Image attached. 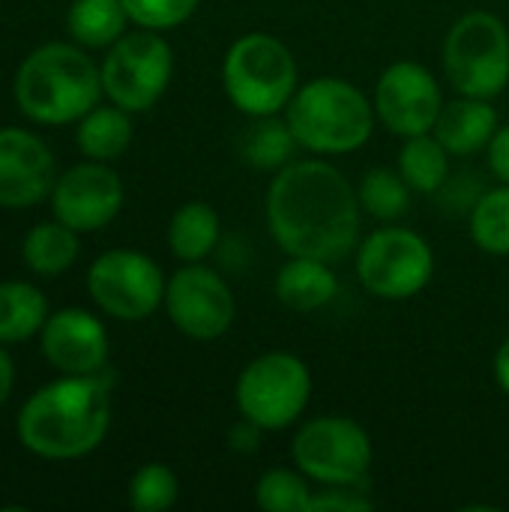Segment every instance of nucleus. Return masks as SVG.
Returning a JSON list of instances; mask_svg holds the SVG:
<instances>
[{
  "label": "nucleus",
  "mask_w": 509,
  "mask_h": 512,
  "mask_svg": "<svg viewBox=\"0 0 509 512\" xmlns=\"http://www.w3.org/2000/svg\"><path fill=\"white\" fill-rule=\"evenodd\" d=\"M267 225L285 255L342 261L360 246V198L330 162L300 159L276 171L267 189Z\"/></svg>",
  "instance_id": "nucleus-1"
},
{
  "label": "nucleus",
  "mask_w": 509,
  "mask_h": 512,
  "mask_svg": "<svg viewBox=\"0 0 509 512\" xmlns=\"http://www.w3.org/2000/svg\"><path fill=\"white\" fill-rule=\"evenodd\" d=\"M111 429V384L99 375H60L24 399L15 435L45 462H75L102 447Z\"/></svg>",
  "instance_id": "nucleus-2"
},
{
  "label": "nucleus",
  "mask_w": 509,
  "mask_h": 512,
  "mask_svg": "<svg viewBox=\"0 0 509 512\" xmlns=\"http://www.w3.org/2000/svg\"><path fill=\"white\" fill-rule=\"evenodd\" d=\"M12 96L18 111L36 126L78 123L105 96L102 72L78 42H45L18 63Z\"/></svg>",
  "instance_id": "nucleus-3"
},
{
  "label": "nucleus",
  "mask_w": 509,
  "mask_h": 512,
  "mask_svg": "<svg viewBox=\"0 0 509 512\" xmlns=\"http://www.w3.org/2000/svg\"><path fill=\"white\" fill-rule=\"evenodd\" d=\"M297 144L309 153H354L375 132V102L348 78L321 75L297 87L285 108Z\"/></svg>",
  "instance_id": "nucleus-4"
},
{
  "label": "nucleus",
  "mask_w": 509,
  "mask_h": 512,
  "mask_svg": "<svg viewBox=\"0 0 509 512\" xmlns=\"http://www.w3.org/2000/svg\"><path fill=\"white\" fill-rule=\"evenodd\" d=\"M222 87L231 105L246 117L282 114L300 87L291 48L270 33H246L225 51Z\"/></svg>",
  "instance_id": "nucleus-5"
},
{
  "label": "nucleus",
  "mask_w": 509,
  "mask_h": 512,
  "mask_svg": "<svg viewBox=\"0 0 509 512\" xmlns=\"http://www.w3.org/2000/svg\"><path fill=\"white\" fill-rule=\"evenodd\" d=\"M444 72L456 93L495 99L509 84V30L486 12H465L444 39Z\"/></svg>",
  "instance_id": "nucleus-6"
},
{
  "label": "nucleus",
  "mask_w": 509,
  "mask_h": 512,
  "mask_svg": "<svg viewBox=\"0 0 509 512\" xmlns=\"http://www.w3.org/2000/svg\"><path fill=\"white\" fill-rule=\"evenodd\" d=\"M102 93L129 114L150 111L168 90L174 75V48L159 30H126L99 63Z\"/></svg>",
  "instance_id": "nucleus-7"
},
{
  "label": "nucleus",
  "mask_w": 509,
  "mask_h": 512,
  "mask_svg": "<svg viewBox=\"0 0 509 512\" xmlns=\"http://www.w3.org/2000/svg\"><path fill=\"white\" fill-rule=\"evenodd\" d=\"M312 399L309 366L288 351H267L255 357L237 378L234 402L240 417L252 420L264 432H282L294 426Z\"/></svg>",
  "instance_id": "nucleus-8"
},
{
  "label": "nucleus",
  "mask_w": 509,
  "mask_h": 512,
  "mask_svg": "<svg viewBox=\"0 0 509 512\" xmlns=\"http://www.w3.org/2000/svg\"><path fill=\"white\" fill-rule=\"evenodd\" d=\"M291 459L318 486L369 483L372 438L357 420L324 414L297 429Z\"/></svg>",
  "instance_id": "nucleus-9"
},
{
  "label": "nucleus",
  "mask_w": 509,
  "mask_h": 512,
  "mask_svg": "<svg viewBox=\"0 0 509 512\" xmlns=\"http://www.w3.org/2000/svg\"><path fill=\"white\" fill-rule=\"evenodd\" d=\"M435 276L432 246L411 228L384 225L357 246V279L381 300H411Z\"/></svg>",
  "instance_id": "nucleus-10"
},
{
  "label": "nucleus",
  "mask_w": 509,
  "mask_h": 512,
  "mask_svg": "<svg viewBox=\"0 0 509 512\" xmlns=\"http://www.w3.org/2000/svg\"><path fill=\"white\" fill-rule=\"evenodd\" d=\"M87 297L114 321H144L165 303L162 267L138 249H108L87 270Z\"/></svg>",
  "instance_id": "nucleus-11"
},
{
  "label": "nucleus",
  "mask_w": 509,
  "mask_h": 512,
  "mask_svg": "<svg viewBox=\"0 0 509 512\" xmlns=\"http://www.w3.org/2000/svg\"><path fill=\"white\" fill-rule=\"evenodd\" d=\"M168 321L195 342H213L225 336L237 315V300L225 276L201 261L183 264L165 285Z\"/></svg>",
  "instance_id": "nucleus-12"
},
{
  "label": "nucleus",
  "mask_w": 509,
  "mask_h": 512,
  "mask_svg": "<svg viewBox=\"0 0 509 512\" xmlns=\"http://www.w3.org/2000/svg\"><path fill=\"white\" fill-rule=\"evenodd\" d=\"M123 198L126 189L111 162L84 159L57 174L48 204L54 219H60L78 234H93L120 216Z\"/></svg>",
  "instance_id": "nucleus-13"
},
{
  "label": "nucleus",
  "mask_w": 509,
  "mask_h": 512,
  "mask_svg": "<svg viewBox=\"0 0 509 512\" xmlns=\"http://www.w3.org/2000/svg\"><path fill=\"white\" fill-rule=\"evenodd\" d=\"M375 114L399 138L423 135L435 129L444 108L441 84L417 60L390 63L375 84Z\"/></svg>",
  "instance_id": "nucleus-14"
},
{
  "label": "nucleus",
  "mask_w": 509,
  "mask_h": 512,
  "mask_svg": "<svg viewBox=\"0 0 509 512\" xmlns=\"http://www.w3.org/2000/svg\"><path fill=\"white\" fill-rule=\"evenodd\" d=\"M39 351L57 375H99L108 369L111 339L99 315L66 306L48 315L39 333Z\"/></svg>",
  "instance_id": "nucleus-15"
},
{
  "label": "nucleus",
  "mask_w": 509,
  "mask_h": 512,
  "mask_svg": "<svg viewBox=\"0 0 509 512\" xmlns=\"http://www.w3.org/2000/svg\"><path fill=\"white\" fill-rule=\"evenodd\" d=\"M54 180L51 147L30 129L0 126V210H30L48 201Z\"/></svg>",
  "instance_id": "nucleus-16"
},
{
  "label": "nucleus",
  "mask_w": 509,
  "mask_h": 512,
  "mask_svg": "<svg viewBox=\"0 0 509 512\" xmlns=\"http://www.w3.org/2000/svg\"><path fill=\"white\" fill-rule=\"evenodd\" d=\"M498 126V111L489 105V99L459 93L453 102H444L432 132L450 150V156H474L489 147Z\"/></svg>",
  "instance_id": "nucleus-17"
},
{
  "label": "nucleus",
  "mask_w": 509,
  "mask_h": 512,
  "mask_svg": "<svg viewBox=\"0 0 509 512\" xmlns=\"http://www.w3.org/2000/svg\"><path fill=\"white\" fill-rule=\"evenodd\" d=\"M276 297L291 312H315L333 303L339 294V276L330 261L288 255V261L276 273Z\"/></svg>",
  "instance_id": "nucleus-18"
},
{
  "label": "nucleus",
  "mask_w": 509,
  "mask_h": 512,
  "mask_svg": "<svg viewBox=\"0 0 509 512\" xmlns=\"http://www.w3.org/2000/svg\"><path fill=\"white\" fill-rule=\"evenodd\" d=\"M81 234L63 225L60 219H45L36 222L24 237H21V261L30 273L42 279H54L66 273L81 252Z\"/></svg>",
  "instance_id": "nucleus-19"
},
{
  "label": "nucleus",
  "mask_w": 509,
  "mask_h": 512,
  "mask_svg": "<svg viewBox=\"0 0 509 512\" xmlns=\"http://www.w3.org/2000/svg\"><path fill=\"white\" fill-rule=\"evenodd\" d=\"M132 135H135L132 114L123 111L114 102L96 105L93 111H87L75 123V144H78L81 156L93 159V162H114V159H120L129 150Z\"/></svg>",
  "instance_id": "nucleus-20"
},
{
  "label": "nucleus",
  "mask_w": 509,
  "mask_h": 512,
  "mask_svg": "<svg viewBox=\"0 0 509 512\" xmlns=\"http://www.w3.org/2000/svg\"><path fill=\"white\" fill-rule=\"evenodd\" d=\"M51 309L39 285L24 279L0 282V345H21L42 333Z\"/></svg>",
  "instance_id": "nucleus-21"
},
{
  "label": "nucleus",
  "mask_w": 509,
  "mask_h": 512,
  "mask_svg": "<svg viewBox=\"0 0 509 512\" xmlns=\"http://www.w3.org/2000/svg\"><path fill=\"white\" fill-rule=\"evenodd\" d=\"M222 237V219L207 201H186L168 222V249L177 261L195 264L213 255Z\"/></svg>",
  "instance_id": "nucleus-22"
},
{
  "label": "nucleus",
  "mask_w": 509,
  "mask_h": 512,
  "mask_svg": "<svg viewBox=\"0 0 509 512\" xmlns=\"http://www.w3.org/2000/svg\"><path fill=\"white\" fill-rule=\"evenodd\" d=\"M129 24L123 0H72L66 9V33L87 51L111 48Z\"/></svg>",
  "instance_id": "nucleus-23"
},
{
  "label": "nucleus",
  "mask_w": 509,
  "mask_h": 512,
  "mask_svg": "<svg viewBox=\"0 0 509 512\" xmlns=\"http://www.w3.org/2000/svg\"><path fill=\"white\" fill-rule=\"evenodd\" d=\"M399 174L414 192L432 195L450 177V150L435 138V132L411 135L399 150Z\"/></svg>",
  "instance_id": "nucleus-24"
},
{
  "label": "nucleus",
  "mask_w": 509,
  "mask_h": 512,
  "mask_svg": "<svg viewBox=\"0 0 509 512\" xmlns=\"http://www.w3.org/2000/svg\"><path fill=\"white\" fill-rule=\"evenodd\" d=\"M297 147L300 144H297L291 126H288V120H282L279 114L255 117V123L246 129V135L240 141L243 159L252 168H261V171L285 168L288 162H294V150Z\"/></svg>",
  "instance_id": "nucleus-25"
},
{
  "label": "nucleus",
  "mask_w": 509,
  "mask_h": 512,
  "mask_svg": "<svg viewBox=\"0 0 509 512\" xmlns=\"http://www.w3.org/2000/svg\"><path fill=\"white\" fill-rule=\"evenodd\" d=\"M411 186L399 174V168H372L363 174L357 186V198L363 213H369L378 222H396L411 210Z\"/></svg>",
  "instance_id": "nucleus-26"
},
{
  "label": "nucleus",
  "mask_w": 509,
  "mask_h": 512,
  "mask_svg": "<svg viewBox=\"0 0 509 512\" xmlns=\"http://www.w3.org/2000/svg\"><path fill=\"white\" fill-rule=\"evenodd\" d=\"M471 240L477 249L495 258L509 255V183L489 189L471 207Z\"/></svg>",
  "instance_id": "nucleus-27"
},
{
  "label": "nucleus",
  "mask_w": 509,
  "mask_h": 512,
  "mask_svg": "<svg viewBox=\"0 0 509 512\" xmlns=\"http://www.w3.org/2000/svg\"><path fill=\"white\" fill-rule=\"evenodd\" d=\"M312 486L300 468H270L255 483V504L264 512H312Z\"/></svg>",
  "instance_id": "nucleus-28"
},
{
  "label": "nucleus",
  "mask_w": 509,
  "mask_h": 512,
  "mask_svg": "<svg viewBox=\"0 0 509 512\" xmlns=\"http://www.w3.org/2000/svg\"><path fill=\"white\" fill-rule=\"evenodd\" d=\"M180 498L177 474L162 462L141 465L129 480V507L135 512H165Z\"/></svg>",
  "instance_id": "nucleus-29"
},
{
  "label": "nucleus",
  "mask_w": 509,
  "mask_h": 512,
  "mask_svg": "<svg viewBox=\"0 0 509 512\" xmlns=\"http://www.w3.org/2000/svg\"><path fill=\"white\" fill-rule=\"evenodd\" d=\"M201 0H123L129 21L135 27H147V30H174L180 24H186Z\"/></svg>",
  "instance_id": "nucleus-30"
},
{
  "label": "nucleus",
  "mask_w": 509,
  "mask_h": 512,
  "mask_svg": "<svg viewBox=\"0 0 509 512\" xmlns=\"http://www.w3.org/2000/svg\"><path fill=\"white\" fill-rule=\"evenodd\" d=\"M369 498V483H354V486H324L312 498V512L339 510V512H366L372 510Z\"/></svg>",
  "instance_id": "nucleus-31"
},
{
  "label": "nucleus",
  "mask_w": 509,
  "mask_h": 512,
  "mask_svg": "<svg viewBox=\"0 0 509 512\" xmlns=\"http://www.w3.org/2000/svg\"><path fill=\"white\" fill-rule=\"evenodd\" d=\"M486 156H489V171L501 183H509V123L498 126V132L492 135V141L486 147Z\"/></svg>",
  "instance_id": "nucleus-32"
},
{
  "label": "nucleus",
  "mask_w": 509,
  "mask_h": 512,
  "mask_svg": "<svg viewBox=\"0 0 509 512\" xmlns=\"http://www.w3.org/2000/svg\"><path fill=\"white\" fill-rule=\"evenodd\" d=\"M261 426H255L252 420L240 417V423L228 432V447L237 450V453H255L258 444H261Z\"/></svg>",
  "instance_id": "nucleus-33"
},
{
  "label": "nucleus",
  "mask_w": 509,
  "mask_h": 512,
  "mask_svg": "<svg viewBox=\"0 0 509 512\" xmlns=\"http://www.w3.org/2000/svg\"><path fill=\"white\" fill-rule=\"evenodd\" d=\"M15 390V360L9 354V345H0V408L9 402Z\"/></svg>",
  "instance_id": "nucleus-34"
},
{
  "label": "nucleus",
  "mask_w": 509,
  "mask_h": 512,
  "mask_svg": "<svg viewBox=\"0 0 509 512\" xmlns=\"http://www.w3.org/2000/svg\"><path fill=\"white\" fill-rule=\"evenodd\" d=\"M495 381L509 396V336L501 342V348L495 354Z\"/></svg>",
  "instance_id": "nucleus-35"
}]
</instances>
